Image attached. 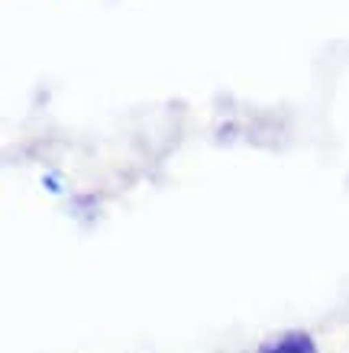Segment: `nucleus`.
Wrapping results in <instances>:
<instances>
[{
  "instance_id": "obj_1",
  "label": "nucleus",
  "mask_w": 349,
  "mask_h": 353,
  "mask_svg": "<svg viewBox=\"0 0 349 353\" xmlns=\"http://www.w3.org/2000/svg\"><path fill=\"white\" fill-rule=\"evenodd\" d=\"M259 353H317L314 350V341L301 331H288V334H278L275 341L262 343Z\"/></svg>"
}]
</instances>
